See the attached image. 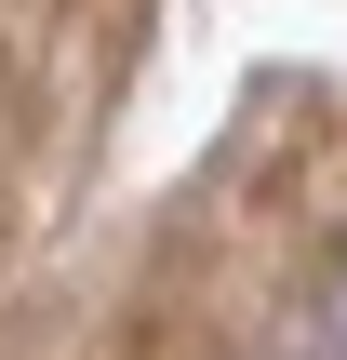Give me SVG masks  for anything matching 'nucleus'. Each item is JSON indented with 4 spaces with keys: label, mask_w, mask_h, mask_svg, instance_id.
I'll return each instance as SVG.
<instances>
[{
    "label": "nucleus",
    "mask_w": 347,
    "mask_h": 360,
    "mask_svg": "<svg viewBox=\"0 0 347 360\" xmlns=\"http://www.w3.org/2000/svg\"><path fill=\"white\" fill-rule=\"evenodd\" d=\"M281 360H347V347H334V334H294V347H281Z\"/></svg>",
    "instance_id": "f257e3e1"
}]
</instances>
